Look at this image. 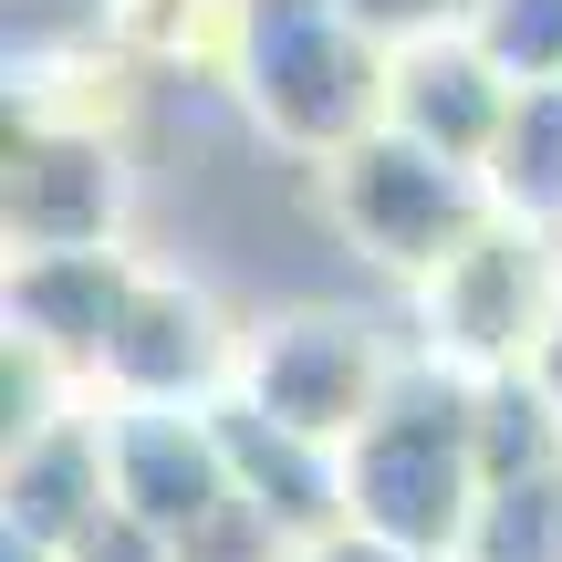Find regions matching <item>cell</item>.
<instances>
[{"mask_svg":"<svg viewBox=\"0 0 562 562\" xmlns=\"http://www.w3.org/2000/svg\"><path fill=\"white\" fill-rule=\"evenodd\" d=\"M115 510V459H104V417H63L42 438L11 448V542L32 552H74L83 531Z\"/></svg>","mask_w":562,"mask_h":562,"instance_id":"cell-11","label":"cell"},{"mask_svg":"<svg viewBox=\"0 0 562 562\" xmlns=\"http://www.w3.org/2000/svg\"><path fill=\"white\" fill-rule=\"evenodd\" d=\"M480 490H490L480 480V385L406 355L385 406L344 448V510H355V531L459 562L469 521H480Z\"/></svg>","mask_w":562,"mask_h":562,"instance_id":"cell-1","label":"cell"},{"mask_svg":"<svg viewBox=\"0 0 562 562\" xmlns=\"http://www.w3.org/2000/svg\"><path fill=\"white\" fill-rule=\"evenodd\" d=\"M136 292H146V271L125 250H42V261L11 271V344L53 355L74 385H94V364H104Z\"/></svg>","mask_w":562,"mask_h":562,"instance_id":"cell-9","label":"cell"},{"mask_svg":"<svg viewBox=\"0 0 562 562\" xmlns=\"http://www.w3.org/2000/svg\"><path fill=\"white\" fill-rule=\"evenodd\" d=\"M531 385H542V396H552V417H562V313H552L542 355H531Z\"/></svg>","mask_w":562,"mask_h":562,"instance_id":"cell-17","label":"cell"},{"mask_svg":"<svg viewBox=\"0 0 562 562\" xmlns=\"http://www.w3.org/2000/svg\"><path fill=\"white\" fill-rule=\"evenodd\" d=\"M302 562H438V552H406V542H375V531H355V521H344V531H323V542L302 552Z\"/></svg>","mask_w":562,"mask_h":562,"instance_id":"cell-16","label":"cell"},{"mask_svg":"<svg viewBox=\"0 0 562 562\" xmlns=\"http://www.w3.org/2000/svg\"><path fill=\"white\" fill-rule=\"evenodd\" d=\"M334 220H344V250H364L375 271L427 281V271L459 261L501 209H490V178H469L459 157L396 136V125H375L364 146L334 157Z\"/></svg>","mask_w":562,"mask_h":562,"instance_id":"cell-4","label":"cell"},{"mask_svg":"<svg viewBox=\"0 0 562 562\" xmlns=\"http://www.w3.org/2000/svg\"><path fill=\"white\" fill-rule=\"evenodd\" d=\"M459 32L480 42L490 63H501L510 94H531V83H562V0H469Z\"/></svg>","mask_w":562,"mask_h":562,"instance_id":"cell-13","label":"cell"},{"mask_svg":"<svg viewBox=\"0 0 562 562\" xmlns=\"http://www.w3.org/2000/svg\"><path fill=\"white\" fill-rule=\"evenodd\" d=\"M552 313H562V250L542 240V229L490 220L448 271L417 281V344H406V355L448 364V375H469V385L531 375Z\"/></svg>","mask_w":562,"mask_h":562,"instance_id":"cell-3","label":"cell"},{"mask_svg":"<svg viewBox=\"0 0 562 562\" xmlns=\"http://www.w3.org/2000/svg\"><path fill=\"white\" fill-rule=\"evenodd\" d=\"M344 21H355V32H375V42H427V32H448V11H459V0H334Z\"/></svg>","mask_w":562,"mask_h":562,"instance_id":"cell-14","label":"cell"},{"mask_svg":"<svg viewBox=\"0 0 562 562\" xmlns=\"http://www.w3.org/2000/svg\"><path fill=\"white\" fill-rule=\"evenodd\" d=\"M490 209L510 229H542L562 240V83H531L510 104L501 146H490Z\"/></svg>","mask_w":562,"mask_h":562,"instance_id":"cell-12","label":"cell"},{"mask_svg":"<svg viewBox=\"0 0 562 562\" xmlns=\"http://www.w3.org/2000/svg\"><path fill=\"white\" fill-rule=\"evenodd\" d=\"M240 94L292 157L334 167L385 125L375 32H355L334 0H240Z\"/></svg>","mask_w":562,"mask_h":562,"instance_id":"cell-2","label":"cell"},{"mask_svg":"<svg viewBox=\"0 0 562 562\" xmlns=\"http://www.w3.org/2000/svg\"><path fill=\"white\" fill-rule=\"evenodd\" d=\"M104 459H115V510H136L167 542H188L209 510L240 501L220 406H104Z\"/></svg>","mask_w":562,"mask_h":562,"instance_id":"cell-7","label":"cell"},{"mask_svg":"<svg viewBox=\"0 0 562 562\" xmlns=\"http://www.w3.org/2000/svg\"><path fill=\"white\" fill-rule=\"evenodd\" d=\"M396 364L406 355H385L355 313H271L240 334V385L229 396L261 406L292 438H313V448H355V427L385 406Z\"/></svg>","mask_w":562,"mask_h":562,"instance_id":"cell-5","label":"cell"},{"mask_svg":"<svg viewBox=\"0 0 562 562\" xmlns=\"http://www.w3.org/2000/svg\"><path fill=\"white\" fill-rule=\"evenodd\" d=\"M94 385H104V406H220L240 385V334H229V313L199 281L146 271V292L125 302Z\"/></svg>","mask_w":562,"mask_h":562,"instance_id":"cell-6","label":"cell"},{"mask_svg":"<svg viewBox=\"0 0 562 562\" xmlns=\"http://www.w3.org/2000/svg\"><path fill=\"white\" fill-rule=\"evenodd\" d=\"M510 104L521 94L501 83V63H490L469 32H427V42H406V53L385 63V125L417 136V146H438V157H459V167H490Z\"/></svg>","mask_w":562,"mask_h":562,"instance_id":"cell-8","label":"cell"},{"mask_svg":"<svg viewBox=\"0 0 562 562\" xmlns=\"http://www.w3.org/2000/svg\"><path fill=\"white\" fill-rule=\"evenodd\" d=\"M63 562H178V542H167V531H146L136 510H104V521L83 531Z\"/></svg>","mask_w":562,"mask_h":562,"instance_id":"cell-15","label":"cell"},{"mask_svg":"<svg viewBox=\"0 0 562 562\" xmlns=\"http://www.w3.org/2000/svg\"><path fill=\"white\" fill-rule=\"evenodd\" d=\"M115 209H125V157L104 136H32L11 167V240L21 261L42 250H115Z\"/></svg>","mask_w":562,"mask_h":562,"instance_id":"cell-10","label":"cell"}]
</instances>
